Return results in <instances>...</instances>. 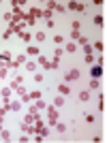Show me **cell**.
<instances>
[{
	"label": "cell",
	"mask_w": 107,
	"mask_h": 143,
	"mask_svg": "<svg viewBox=\"0 0 107 143\" xmlns=\"http://www.w3.org/2000/svg\"><path fill=\"white\" fill-rule=\"evenodd\" d=\"M64 79H67V81H73V79H79V71H77V68L69 71V73L64 75Z\"/></svg>",
	"instance_id": "obj_1"
},
{
	"label": "cell",
	"mask_w": 107,
	"mask_h": 143,
	"mask_svg": "<svg viewBox=\"0 0 107 143\" xmlns=\"http://www.w3.org/2000/svg\"><path fill=\"white\" fill-rule=\"evenodd\" d=\"M58 92H60V96H67V94H71V88L67 83H60L58 86Z\"/></svg>",
	"instance_id": "obj_2"
},
{
	"label": "cell",
	"mask_w": 107,
	"mask_h": 143,
	"mask_svg": "<svg viewBox=\"0 0 107 143\" xmlns=\"http://www.w3.org/2000/svg\"><path fill=\"white\" fill-rule=\"evenodd\" d=\"M56 120H58V111L49 109V124H56Z\"/></svg>",
	"instance_id": "obj_3"
},
{
	"label": "cell",
	"mask_w": 107,
	"mask_h": 143,
	"mask_svg": "<svg viewBox=\"0 0 107 143\" xmlns=\"http://www.w3.org/2000/svg\"><path fill=\"white\" fill-rule=\"evenodd\" d=\"M101 75H103V68H101V66H94V68H92V77L96 79V77H101Z\"/></svg>",
	"instance_id": "obj_4"
},
{
	"label": "cell",
	"mask_w": 107,
	"mask_h": 143,
	"mask_svg": "<svg viewBox=\"0 0 107 143\" xmlns=\"http://www.w3.org/2000/svg\"><path fill=\"white\" fill-rule=\"evenodd\" d=\"M7 109H13V111H19V109H22V105H19V103H9V105H7Z\"/></svg>",
	"instance_id": "obj_5"
},
{
	"label": "cell",
	"mask_w": 107,
	"mask_h": 143,
	"mask_svg": "<svg viewBox=\"0 0 107 143\" xmlns=\"http://www.w3.org/2000/svg\"><path fill=\"white\" fill-rule=\"evenodd\" d=\"M99 111H105V98H103V94H99Z\"/></svg>",
	"instance_id": "obj_6"
},
{
	"label": "cell",
	"mask_w": 107,
	"mask_h": 143,
	"mask_svg": "<svg viewBox=\"0 0 107 143\" xmlns=\"http://www.w3.org/2000/svg\"><path fill=\"white\" fill-rule=\"evenodd\" d=\"M28 56H39V49H37V47H28Z\"/></svg>",
	"instance_id": "obj_7"
},
{
	"label": "cell",
	"mask_w": 107,
	"mask_h": 143,
	"mask_svg": "<svg viewBox=\"0 0 107 143\" xmlns=\"http://www.w3.org/2000/svg\"><path fill=\"white\" fill-rule=\"evenodd\" d=\"M54 105H56V107H62V105H64V96H58V98L54 100Z\"/></svg>",
	"instance_id": "obj_8"
},
{
	"label": "cell",
	"mask_w": 107,
	"mask_h": 143,
	"mask_svg": "<svg viewBox=\"0 0 107 143\" xmlns=\"http://www.w3.org/2000/svg\"><path fill=\"white\" fill-rule=\"evenodd\" d=\"M94 24H96V26H103V24H105V19H103V15H96V17H94Z\"/></svg>",
	"instance_id": "obj_9"
},
{
	"label": "cell",
	"mask_w": 107,
	"mask_h": 143,
	"mask_svg": "<svg viewBox=\"0 0 107 143\" xmlns=\"http://www.w3.org/2000/svg\"><path fill=\"white\" fill-rule=\"evenodd\" d=\"M90 54H92V47L86 43V45H84V56H90Z\"/></svg>",
	"instance_id": "obj_10"
},
{
	"label": "cell",
	"mask_w": 107,
	"mask_h": 143,
	"mask_svg": "<svg viewBox=\"0 0 107 143\" xmlns=\"http://www.w3.org/2000/svg\"><path fill=\"white\" fill-rule=\"evenodd\" d=\"M0 58H2L4 62H9V60H11V54H9V51H2V54H0Z\"/></svg>",
	"instance_id": "obj_11"
},
{
	"label": "cell",
	"mask_w": 107,
	"mask_h": 143,
	"mask_svg": "<svg viewBox=\"0 0 107 143\" xmlns=\"http://www.w3.org/2000/svg\"><path fill=\"white\" fill-rule=\"evenodd\" d=\"M26 68H28L30 73H32V71H37V64H34V62H28V64H26Z\"/></svg>",
	"instance_id": "obj_12"
},
{
	"label": "cell",
	"mask_w": 107,
	"mask_h": 143,
	"mask_svg": "<svg viewBox=\"0 0 107 143\" xmlns=\"http://www.w3.org/2000/svg\"><path fill=\"white\" fill-rule=\"evenodd\" d=\"M43 17H45V19H52V11L45 9V11H43Z\"/></svg>",
	"instance_id": "obj_13"
},
{
	"label": "cell",
	"mask_w": 107,
	"mask_h": 143,
	"mask_svg": "<svg viewBox=\"0 0 107 143\" xmlns=\"http://www.w3.org/2000/svg\"><path fill=\"white\" fill-rule=\"evenodd\" d=\"M9 94H11V90H9V88H4V90H0V96H4V98H7Z\"/></svg>",
	"instance_id": "obj_14"
},
{
	"label": "cell",
	"mask_w": 107,
	"mask_h": 143,
	"mask_svg": "<svg viewBox=\"0 0 107 143\" xmlns=\"http://www.w3.org/2000/svg\"><path fill=\"white\" fill-rule=\"evenodd\" d=\"M75 47H77L75 43H69V45H67V51H69V54H71V51H75Z\"/></svg>",
	"instance_id": "obj_15"
},
{
	"label": "cell",
	"mask_w": 107,
	"mask_h": 143,
	"mask_svg": "<svg viewBox=\"0 0 107 143\" xmlns=\"http://www.w3.org/2000/svg\"><path fill=\"white\" fill-rule=\"evenodd\" d=\"M90 88H92V90H99V81H96V79H92V81H90Z\"/></svg>",
	"instance_id": "obj_16"
},
{
	"label": "cell",
	"mask_w": 107,
	"mask_h": 143,
	"mask_svg": "<svg viewBox=\"0 0 107 143\" xmlns=\"http://www.w3.org/2000/svg\"><path fill=\"white\" fill-rule=\"evenodd\" d=\"M79 98H81V100H88V98H90V92H81Z\"/></svg>",
	"instance_id": "obj_17"
},
{
	"label": "cell",
	"mask_w": 107,
	"mask_h": 143,
	"mask_svg": "<svg viewBox=\"0 0 107 143\" xmlns=\"http://www.w3.org/2000/svg\"><path fill=\"white\" fill-rule=\"evenodd\" d=\"M56 128H58V133H64L67 126H64V124H56Z\"/></svg>",
	"instance_id": "obj_18"
},
{
	"label": "cell",
	"mask_w": 107,
	"mask_h": 143,
	"mask_svg": "<svg viewBox=\"0 0 107 143\" xmlns=\"http://www.w3.org/2000/svg\"><path fill=\"white\" fill-rule=\"evenodd\" d=\"M71 39L77 41V39H79V30H73V32H71Z\"/></svg>",
	"instance_id": "obj_19"
},
{
	"label": "cell",
	"mask_w": 107,
	"mask_h": 143,
	"mask_svg": "<svg viewBox=\"0 0 107 143\" xmlns=\"http://www.w3.org/2000/svg\"><path fill=\"white\" fill-rule=\"evenodd\" d=\"M43 107H45V105H43V103H41V100H37V103H34V107H32V109H37V111H39V109H43Z\"/></svg>",
	"instance_id": "obj_20"
},
{
	"label": "cell",
	"mask_w": 107,
	"mask_h": 143,
	"mask_svg": "<svg viewBox=\"0 0 107 143\" xmlns=\"http://www.w3.org/2000/svg\"><path fill=\"white\" fill-rule=\"evenodd\" d=\"M30 98H34V100H39V98H41V92H32V94H30Z\"/></svg>",
	"instance_id": "obj_21"
},
{
	"label": "cell",
	"mask_w": 107,
	"mask_h": 143,
	"mask_svg": "<svg viewBox=\"0 0 107 143\" xmlns=\"http://www.w3.org/2000/svg\"><path fill=\"white\" fill-rule=\"evenodd\" d=\"M7 75H9V71L4 66H0V77H7Z\"/></svg>",
	"instance_id": "obj_22"
},
{
	"label": "cell",
	"mask_w": 107,
	"mask_h": 143,
	"mask_svg": "<svg viewBox=\"0 0 107 143\" xmlns=\"http://www.w3.org/2000/svg\"><path fill=\"white\" fill-rule=\"evenodd\" d=\"M94 49H96V51H103V43H101V41L94 43Z\"/></svg>",
	"instance_id": "obj_23"
},
{
	"label": "cell",
	"mask_w": 107,
	"mask_h": 143,
	"mask_svg": "<svg viewBox=\"0 0 107 143\" xmlns=\"http://www.w3.org/2000/svg\"><path fill=\"white\" fill-rule=\"evenodd\" d=\"M62 41H64V36H60V34H58V36H54V43H58V45L62 43Z\"/></svg>",
	"instance_id": "obj_24"
},
{
	"label": "cell",
	"mask_w": 107,
	"mask_h": 143,
	"mask_svg": "<svg viewBox=\"0 0 107 143\" xmlns=\"http://www.w3.org/2000/svg\"><path fill=\"white\" fill-rule=\"evenodd\" d=\"M60 56H62V49H56V51H54V60H58Z\"/></svg>",
	"instance_id": "obj_25"
},
{
	"label": "cell",
	"mask_w": 107,
	"mask_h": 143,
	"mask_svg": "<svg viewBox=\"0 0 107 143\" xmlns=\"http://www.w3.org/2000/svg\"><path fill=\"white\" fill-rule=\"evenodd\" d=\"M39 62H41V64H43V66H45V68H47V64H49V62H47V60H45V58H43V56H41V58H39Z\"/></svg>",
	"instance_id": "obj_26"
},
{
	"label": "cell",
	"mask_w": 107,
	"mask_h": 143,
	"mask_svg": "<svg viewBox=\"0 0 107 143\" xmlns=\"http://www.w3.org/2000/svg\"><path fill=\"white\" fill-rule=\"evenodd\" d=\"M37 41H45V32H37Z\"/></svg>",
	"instance_id": "obj_27"
},
{
	"label": "cell",
	"mask_w": 107,
	"mask_h": 143,
	"mask_svg": "<svg viewBox=\"0 0 107 143\" xmlns=\"http://www.w3.org/2000/svg\"><path fill=\"white\" fill-rule=\"evenodd\" d=\"M4 111H7L4 107H0V115H4Z\"/></svg>",
	"instance_id": "obj_28"
},
{
	"label": "cell",
	"mask_w": 107,
	"mask_h": 143,
	"mask_svg": "<svg viewBox=\"0 0 107 143\" xmlns=\"http://www.w3.org/2000/svg\"><path fill=\"white\" fill-rule=\"evenodd\" d=\"M0 130H2V115H0Z\"/></svg>",
	"instance_id": "obj_29"
}]
</instances>
